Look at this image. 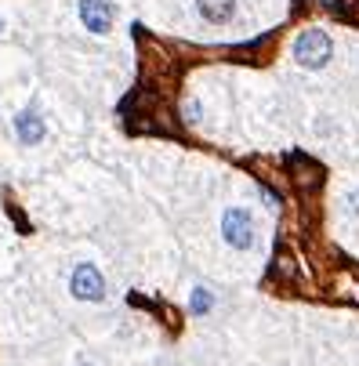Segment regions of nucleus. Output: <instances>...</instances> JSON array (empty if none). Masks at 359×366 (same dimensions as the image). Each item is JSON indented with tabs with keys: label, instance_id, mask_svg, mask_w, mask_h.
I'll return each instance as SVG.
<instances>
[{
	"label": "nucleus",
	"instance_id": "f257e3e1",
	"mask_svg": "<svg viewBox=\"0 0 359 366\" xmlns=\"http://www.w3.org/2000/svg\"><path fill=\"white\" fill-rule=\"evenodd\" d=\"M334 55V44L323 29H305L298 36V44H294V58L302 62L305 69H323Z\"/></svg>",
	"mask_w": 359,
	"mask_h": 366
},
{
	"label": "nucleus",
	"instance_id": "f03ea898",
	"mask_svg": "<svg viewBox=\"0 0 359 366\" xmlns=\"http://www.w3.org/2000/svg\"><path fill=\"white\" fill-rule=\"evenodd\" d=\"M222 236H225L229 247L247 250L250 243H255V222H250V214L243 207H229L225 218H222Z\"/></svg>",
	"mask_w": 359,
	"mask_h": 366
},
{
	"label": "nucleus",
	"instance_id": "7ed1b4c3",
	"mask_svg": "<svg viewBox=\"0 0 359 366\" xmlns=\"http://www.w3.org/2000/svg\"><path fill=\"white\" fill-rule=\"evenodd\" d=\"M69 290H73V297H80V301H102V297H105V279H102L98 265L80 262V265L73 269V276H69Z\"/></svg>",
	"mask_w": 359,
	"mask_h": 366
},
{
	"label": "nucleus",
	"instance_id": "20e7f679",
	"mask_svg": "<svg viewBox=\"0 0 359 366\" xmlns=\"http://www.w3.org/2000/svg\"><path fill=\"white\" fill-rule=\"evenodd\" d=\"M80 22L91 33H109L113 29V4L109 0H80Z\"/></svg>",
	"mask_w": 359,
	"mask_h": 366
},
{
	"label": "nucleus",
	"instance_id": "39448f33",
	"mask_svg": "<svg viewBox=\"0 0 359 366\" xmlns=\"http://www.w3.org/2000/svg\"><path fill=\"white\" fill-rule=\"evenodd\" d=\"M44 135H48V127H44V116H40L36 109H22L15 116V138L22 145H40Z\"/></svg>",
	"mask_w": 359,
	"mask_h": 366
},
{
	"label": "nucleus",
	"instance_id": "423d86ee",
	"mask_svg": "<svg viewBox=\"0 0 359 366\" xmlns=\"http://www.w3.org/2000/svg\"><path fill=\"white\" fill-rule=\"evenodd\" d=\"M196 8L207 22H229L232 11H236V0H196Z\"/></svg>",
	"mask_w": 359,
	"mask_h": 366
},
{
	"label": "nucleus",
	"instance_id": "0eeeda50",
	"mask_svg": "<svg viewBox=\"0 0 359 366\" xmlns=\"http://www.w3.org/2000/svg\"><path fill=\"white\" fill-rule=\"evenodd\" d=\"M210 305H215L210 290L196 287V290H193V301H189V312H193V316H207V312H210Z\"/></svg>",
	"mask_w": 359,
	"mask_h": 366
},
{
	"label": "nucleus",
	"instance_id": "6e6552de",
	"mask_svg": "<svg viewBox=\"0 0 359 366\" xmlns=\"http://www.w3.org/2000/svg\"><path fill=\"white\" fill-rule=\"evenodd\" d=\"M352 210H359V192H355V196H352Z\"/></svg>",
	"mask_w": 359,
	"mask_h": 366
},
{
	"label": "nucleus",
	"instance_id": "1a4fd4ad",
	"mask_svg": "<svg viewBox=\"0 0 359 366\" xmlns=\"http://www.w3.org/2000/svg\"><path fill=\"white\" fill-rule=\"evenodd\" d=\"M0 33H4V18H0Z\"/></svg>",
	"mask_w": 359,
	"mask_h": 366
}]
</instances>
